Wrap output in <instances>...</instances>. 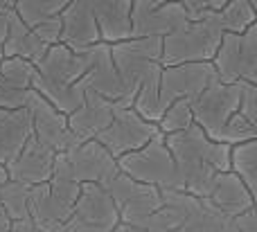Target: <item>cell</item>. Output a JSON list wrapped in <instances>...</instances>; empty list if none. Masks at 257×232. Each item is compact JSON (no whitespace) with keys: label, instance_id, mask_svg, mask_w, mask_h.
Masks as SVG:
<instances>
[{"label":"cell","instance_id":"1","mask_svg":"<svg viewBox=\"0 0 257 232\" xmlns=\"http://www.w3.org/2000/svg\"><path fill=\"white\" fill-rule=\"evenodd\" d=\"M86 72L84 52H72L63 43H54L34 61L32 90L48 99L59 113H72L84 99L79 79Z\"/></svg>","mask_w":257,"mask_h":232},{"label":"cell","instance_id":"2","mask_svg":"<svg viewBox=\"0 0 257 232\" xmlns=\"http://www.w3.org/2000/svg\"><path fill=\"white\" fill-rule=\"evenodd\" d=\"M163 138L174 158V165H176L178 189H181V180L187 174H192L194 169H199L203 165H210L217 171L230 169V147L208 138L201 126L190 124L187 129L178 131V133L163 135Z\"/></svg>","mask_w":257,"mask_h":232},{"label":"cell","instance_id":"3","mask_svg":"<svg viewBox=\"0 0 257 232\" xmlns=\"http://www.w3.org/2000/svg\"><path fill=\"white\" fill-rule=\"evenodd\" d=\"M223 30L217 21V12L190 21L181 30L163 36L160 50V66L174 63H192V61H212Z\"/></svg>","mask_w":257,"mask_h":232},{"label":"cell","instance_id":"4","mask_svg":"<svg viewBox=\"0 0 257 232\" xmlns=\"http://www.w3.org/2000/svg\"><path fill=\"white\" fill-rule=\"evenodd\" d=\"M111 45V59L122 84V97L115 104L117 108H131L140 81L151 63H160L163 39L158 36H140V39H124Z\"/></svg>","mask_w":257,"mask_h":232},{"label":"cell","instance_id":"5","mask_svg":"<svg viewBox=\"0 0 257 232\" xmlns=\"http://www.w3.org/2000/svg\"><path fill=\"white\" fill-rule=\"evenodd\" d=\"M117 169L138 183L154 185L158 189H178L176 165H174V158L165 144L163 133L149 140L145 147L120 156Z\"/></svg>","mask_w":257,"mask_h":232},{"label":"cell","instance_id":"6","mask_svg":"<svg viewBox=\"0 0 257 232\" xmlns=\"http://www.w3.org/2000/svg\"><path fill=\"white\" fill-rule=\"evenodd\" d=\"M219 81H248L257 84V23L244 32H223L221 43L212 57Z\"/></svg>","mask_w":257,"mask_h":232},{"label":"cell","instance_id":"7","mask_svg":"<svg viewBox=\"0 0 257 232\" xmlns=\"http://www.w3.org/2000/svg\"><path fill=\"white\" fill-rule=\"evenodd\" d=\"M115 171L117 160L97 140H84L68 151L54 153L52 176H63V178H70L75 183L102 185Z\"/></svg>","mask_w":257,"mask_h":232},{"label":"cell","instance_id":"8","mask_svg":"<svg viewBox=\"0 0 257 232\" xmlns=\"http://www.w3.org/2000/svg\"><path fill=\"white\" fill-rule=\"evenodd\" d=\"M244 84L246 81L223 84V81L217 79L205 90H201L196 97L190 99V111L192 117H194V124L201 126L208 138L217 140L221 129L226 126V122L237 113Z\"/></svg>","mask_w":257,"mask_h":232},{"label":"cell","instance_id":"9","mask_svg":"<svg viewBox=\"0 0 257 232\" xmlns=\"http://www.w3.org/2000/svg\"><path fill=\"white\" fill-rule=\"evenodd\" d=\"M158 133H160L158 126L154 122H147L145 117H140L133 108H115L111 124L95 140L117 160L124 153L145 147Z\"/></svg>","mask_w":257,"mask_h":232},{"label":"cell","instance_id":"10","mask_svg":"<svg viewBox=\"0 0 257 232\" xmlns=\"http://www.w3.org/2000/svg\"><path fill=\"white\" fill-rule=\"evenodd\" d=\"M212 61L174 63L160 68V104L167 108L176 99H192L217 81Z\"/></svg>","mask_w":257,"mask_h":232},{"label":"cell","instance_id":"11","mask_svg":"<svg viewBox=\"0 0 257 232\" xmlns=\"http://www.w3.org/2000/svg\"><path fill=\"white\" fill-rule=\"evenodd\" d=\"M25 108L30 113L32 120V135L39 142H43L45 147H50L54 153L68 151L75 144H79V140L70 133L68 129V115L59 113L48 99H43L36 90H30V97L25 102Z\"/></svg>","mask_w":257,"mask_h":232},{"label":"cell","instance_id":"12","mask_svg":"<svg viewBox=\"0 0 257 232\" xmlns=\"http://www.w3.org/2000/svg\"><path fill=\"white\" fill-rule=\"evenodd\" d=\"M190 23V16L181 3L156 5L151 0H133L131 3V36H163L181 30Z\"/></svg>","mask_w":257,"mask_h":232},{"label":"cell","instance_id":"13","mask_svg":"<svg viewBox=\"0 0 257 232\" xmlns=\"http://www.w3.org/2000/svg\"><path fill=\"white\" fill-rule=\"evenodd\" d=\"M120 223V212H117L113 198L95 183H81L79 196L72 207L68 232L72 225H93V228L113 230Z\"/></svg>","mask_w":257,"mask_h":232},{"label":"cell","instance_id":"14","mask_svg":"<svg viewBox=\"0 0 257 232\" xmlns=\"http://www.w3.org/2000/svg\"><path fill=\"white\" fill-rule=\"evenodd\" d=\"M84 57H86V72L79 79L81 88L93 90V93L117 104L122 97V84H120L115 66H113L111 45L99 41V43L84 50Z\"/></svg>","mask_w":257,"mask_h":232},{"label":"cell","instance_id":"15","mask_svg":"<svg viewBox=\"0 0 257 232\" xmlns=\"http://www.w3.org/2000/svg\"><path fill=\"white\" fill-rule=\"evenodd\" d=\"M115 104L93 90H84V99L72 113H68V129L79 142L95 140L115 115Z\"/></svg>","mask_w":257,"mask_h":232},{"label":"cell","instance_id":"16","mask_svg":"<svg viewBox=\"0 0 257 232\" xmlns=\"http://www.w3.org/2000/svg\"><path fill=\"white\" fill-rule=\"evenodd\" d=\"M52 167L54 151L50 147H45L43 142H39L34 135H30V140L21 149V153L5 169H7V176L12 180L27 185V187H34V185L48 183L52 178Z\"/></svg>","mask_w":257,"mask_h":232},{"label":"cell","instance_id":"17","mask_svg":"<svg viewBox=\"0 0 257 232\" xmlns=\"http://www.w3.org/2000/svg\"><path fill=\"white\" fill-rule=\"evenodd\" d=\"M61 34H59V43L70 48L72 52H84L86 48L99 43V27L95 23V16L90 12L86 0H72L61 14Z\"/></svg>","mask_w":257,"mask_h":232},{"label":"cell","instance_id":"18","mask_svg":"<svg viewBox=\"0 0 257 232\" xmlns=\"http://www.w3.org/2000/svg\"><path fill=\"white\" fill-rule=\"evenodd\" d=\"M27 212H30V221L41 232H68L72 205L63 203L57 194H52L48 183H41L30 187Z\"/></svg>","mask_w":257,"mask_h":232},{"label":"cell","instance_id":"19","mask_svg":"<svg viewBox=\"0 0 257 232\" xmlns=\"http://www.w3.org/2000/svg\"><path fill=\"white\" fill-rule=\"evenodd\" d=\"M34 63L18 57H3L0 61V108H23L32 90Z\"/></svg>","mask_w":257,"mask_h":232},{"label":"cell","instance_id":"20","mask_svg":"<svg viewBox=\"0 0 257 232\" xmlns=\"http://www.w3.org/2000/svg\"><path fill=\"white\" fill-rule=\"evenodd\" d=\"M205 201L217 212H221V214L237 216L239 212L255 205V194L246 187L239 176L228 169V171H219V174L214 176L212 189H210Z\"/></svg>","mask_w":257,"mask_h":232},{"label":"cell","instance_id":"21","mask_svg":"<svg viewBox=\"0 0 257 232\" xmlns=\"http://www.w3.org/2000/svg\"><path fill=\"white\" fill-rule=\"evenodd\" d=\"M99 27L104 43L131 39V3L133 0H86Z\"/></svg>","mask_w":257,"mask_h":232},{"label":"cell","instance_id":"22","mask_svg":"<svg viewBox=\"0 0 257 232\" xmlns=\"http://www.w3.org/2000/svg\"><path fill=\"white\" fill-rule=\"evenodd\" d=\"M32 135V120L27 108H0V165L7 167L21 153Z\"/></svg>","mask_w":257,"mask_h":232},{"label":"cell","instance_id":"23","mask_svg":"<svg viewBox=\"0 0 257 232\" xmlns=\"http://www.w3.org/2000/svg\"><path fill=\"white\" fill-rule=\"evenodd\" d=\"M7 36L3 43V57H18V59H27V61H39L45 54V50L50 45H45L39 36L32 32V27H27L21 18L16 16L14 9L7 12Z\"/></svg>","mask_w":257,"mask_h":232},{"label":"cell","instance_id":"24","mask_svg":"<svg viewBox=\"0 0 257 232\" xmlns=\"http://www.w3.org/2000/svg\"><path fill=\"white\" fill-rule=\"evenodd\" d=\"M160 63H151L149 70L145 72L140 81L136 97H133V111L140 117H145L147 122H158L163 115V104H160Z\"/></svg>","mask_w":257,"mask_h":232},{"label":"cell","instance_id":"25","mask_svg":"<svg viewBox=\"0 0 257 232\" xmlns=\"http://www.w3.org/2000/svg\"><path fill=\"white\" fill-rule=\"evenodd\" d=\"M158 207H160V189L154 187V185L138 183L136 192L117 207V212H120V223L138 225L142 219L154 214Z\"/></svg>","mask_w":257,"mask_h":232},{"label":"cell","instance_id":"26","mask_svg":"<svg viewBox=\"0 0 257 232\" xmlns=\"http://www.w3.org/2000/svg\"><path fill=\"white\" fill-rule=\"evenodd\" d=\"M230 171L257 196V138L230 147Z\"/></svg>","mask_w":257,"mask_h":232},{"label":"cell","instance_id":"27","mask_svg":"<svg viewBox=\"0 0 257 232\" xmlns=\"http://www.w3.org/2000/svg\"><path fill=\"white\" fill-rule=\"evenodd\" d=\"M217 21L223 32H244L257 23V0H228L217 12Z\"/></svg>","mask_w":257,"mask_h":232},{"label":"cell","instance_id":"28","mask_svg":"<svg viewBox=\"0 0 257 232\" xmlns=\"http://www.w3.org/2000/svg\"><path fill=\"white\" fill-rule=\"evenodd\" d=\"M176 232H239V230L232 223V216L217 212L212 205H208L205 198H201V207Z\"/></svg>","mask_w":257,"mask_h":232},{"label":"cell","instance_id":"29","mask_svg":"<svg viewBox=\"0 0 257 232\" xmlns=\"http://www.w3.org/2000/svg\"><path fill=\"white\" fill-rule=\"evenodd\" d=\"M190 124H194V117H192V111H190V99H176V102H172L163 111L160 120L156 122V126H158V131L163 135L178 133V131L187 129Z\"/></svg>","mask_w":257,"mask_h":232},{"label":"cell","instance_id":"30","mask_svg":"<svg viewBox=\"0 0 257 232\" xmlns=\"http://www.w3.org/2000/svg\"><path fill=\"white\" fill-rule=\"evenodd\" d=\"M27 201H30V187L9 178V183L5 185L3 196H0V205L5 207V212L9 214V219H12V221L30 219V212H27Z\"/></svg>","mask_w":257,"mask_h":232},{"label":"cell","instance_id":"31","mask_svg":"<svg viewBox=\"0 0 257 232\" xmlns=\"http://www.w3.org/2000/svg\"><path fill=\"white\" fill-rule=\"evenodd\" d=\"M255 138H257V124L246 120L241 113H235V115L226 122V126L221 129L217 142H223V144H228V147H232V144H239V142L255 140Z\"/></svg>","mask_w":257,"mask_h":232},{"label":"cell","instance_id":"32","mask_svg":"<svg viewBox=\"0 0 257 232\" xmlns=\"http://www.w3.org/2000/svg\"><path fill=\"white\" fill-rule=\"evenodd\" d=\"M183 5V9L187 12L190 21H196V18L205 16V14H212V12H219L228 0H178Z\"/></svg>","mask_w":257,"mask_h":232},{"label":"cell","instance_id":"33","mask_svg":"<svg viewBox=\"0 0 257 232\" xmlns=\"http://www.w3.org/2000/svg\"><path fill=\"white\" fill-rule=\"evenodd\" d=\"M32 32H34V34L39 36V39L43 41L45 45H54V43H59V34H61V21H59V16H48L45 21H41L39 25L32 27Z\"/></svg>","mask_w":257,"mask_h":232},{"label":"cell","instance_id":"34","mask_svg":"<svg viewBox=\"0 0 257 232\" xmlns=\"http://www.w3.org/2000/svg\"><path fill=\"white\" fill-rule=\"evenodd\" d=\"M237 113H241L246 120H250L257 124V84H248V81L244 84Z\"/></svg>","mask_w":257,"mask_h":232},{"label":"cell","instance_id":"35","mask_svg":"<svg viewBox=\"0 0 257 232\" xmlns=\"http://www.w3.org/2000/svg\"><path fill=\"white\" fill-rule=\"evenodd\" d=\"M232 223L239 232H257V212L255 205L248 207V210L239 212L237 216H232Z\"/></svg>","mask_w":257,"mask_h":232},{"label":"cell","instance_id":"36","mask_svg":"<svg viewBox=\"0 0 257 232\" xmlns=\"http://www.w3.org/2000/svg\"><path fill=\"white\" fill-rule=\"evenodd\" d=\"M9 232H41V230L30 219H23V221H12V230Z\"/></svg>","mask_w":257,"mask_h":232},{"label":"cell","instance_id":"37","mask_svg":"<svg viewBox=\"0 0 257 232\" xmlns=\"http://www.w3.org/2000/svg\"><path fill=\"white\" fill-rule=\"evenodd\" d=\"M70 3L72 0H48V9H50L52 16H59V14H61Z\"/></svg>","mask_w":257,"mask_h":232},{"label":"cell","instance_id":"38","mask_svg":"<svg viewBox=\"0 0 257 232\" xmlns=\"http://www.w3.org/2000/svg\"><path fill=\"white\" fill-rule=\"evenodd\" d=\"M9 230H12V219L5 212V207L0 205V232H9Z\"/></svg>","mask_w":257,"mask_h":232},{"label":"cell","instance_id":"39","mask_svg":"<svg viewBox=\"0 0 257 232\" xmlns=\"http://www.w3.org/2000/svg\"><path fill=\"white\" fill-rule=\"evenodd\" d=\"M7 27H9L7 12H0V48H3V43H5V36H7Z\"/></svg>","mask_w":257,"mask_h":232},{"label":"cell","instance_id":"40","mask_svg":"<svg viewBox=\"0 0 257 232\" xmlns=\"http://www.w3.org/2000/svg\"><path fill=\"white\" fill-rule=\"evenodd\" d=\"M9 183V176H7V169H5L3 165H0V196H3V192H5V185Z\"/></svg>","mask_w":257,"mask_h":232},{"label":"cell","instance_id":"41","mask_svg":"<svg viewBox=\"0 0 257 232\" xmlns=\"http://www.w3.org/2000/svg\"><path fill=\"white\" fill-rule=\"evenodd\" d=\"M16 3L18 0H0V12H9V9H14Z\"/></svg>","mask_w":257,"mask_h":232},{"label":"cell","instance_id":"42","mask_svg":"<svg viewBox=\"0 0 257 232\" xmlns=\"http://www.w3.org/2000/svg\"><path fill=\"white\" fill-rule=\"evenodd\" d=\"M151 3H156V5H165V3H178V0H151Z\"/></svg>","mask_w":257,"mask_h":232},{"label":"cell","instance_id":"43","mask_svg":"<svg viewBox=\"0 0 257 232\" xmlns=\"http://www.w3.org/2000/svg\"><path fill=\"white\" fill-rule=\"evenodd\" d=\"M0 57H3V48H0Z\"/></svg>","mask_w":257,"mask_h":232},{"label":"cell","instance_id":"44","mask_svg":"<svg viewBox=\"0 0 257 232\" xmlns=\"http://www.w3.org/2000/svg\"><path fill=\"white\" fill-rule=\"evenodd\" d=\"M0 61H3V57H0Z\"/></svg>","mask_w":257,"mask_h":232}]
</instances>
